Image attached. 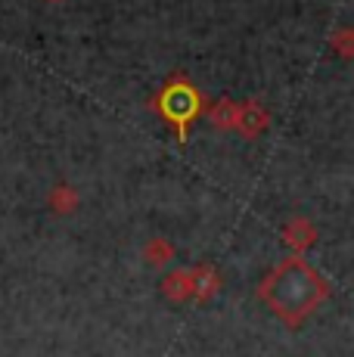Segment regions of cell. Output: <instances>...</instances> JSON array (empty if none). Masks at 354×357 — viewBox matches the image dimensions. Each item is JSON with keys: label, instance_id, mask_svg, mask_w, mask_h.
Wrapping results in <instances>:
<instances>
[{"label": "cell", "instance_id": "277c9868", "mask_svg": "<svg viewBox=\"0 0 354 357\" xmlns=\"http://www.w3.org/2000/svg\"><path fill=\"white\" fill-rule=\"evenodd\" d=\"M190 283H193V298H199V301L215 298L217 289H221V277H217V271L208 264L190 267Z\"/></svg>", "mask_w": 354, "mask_h": 357}, {"label": "cell", "instance_id": "5b68a950", "mask_svg": "<svg viewBox=\"0 0 354 357\" xmlns=\"http://www.w3.org/2000/svg\"><path fill=\"white\" fill-rule=\"evenodd\" d=\"M162 292L171 301H187L193 298V283H190V271H171L162 280Z\"/></svg>", "mask_w": 354, "mask_h": 357}, {"label": "cell", "instance_id": "52a82bcc", "mask_svg": "<svg viewBox=\"0 0 354 357\" xmlns=\"http://www.w3.org/2000/svg\"><path fill=\"white\" fill-rule=\"evenodd\" d=\"M171 255H174V249L168 239H149V245L143 249V258H146V264H153V267H165L168 261H171Z\"/></svg>", "mask_w": 354, "mask_h": 357}, {"label": "cell", "instance_id": "6da1fadb", "mask_svg": "<svg viewBox=\"0 0 354 357\" xmlns=\"http://www.w3.org/2000/svg\"><path fill=\"white\" fill-rule=\"evenodd\" d=\"M264 305L289 326H298L330 295V283L305 258H283L258 286Z\"/></svg>", "mask_w": 354, "mask_h": 357}, {"label": "cell", "instance_id": "8992f818", "mask_svg": "<svg viewBox=\"0 0 354 357\" xmlns=\"http://www.w3.org/2000/svg\"><path fill=\"white\" fill-rule=\"evenodd\" d=\"M236 125L246 130V134H258V130L268 125V112H264L261 106H252V102H249L246 109H240V112H236Z\"/></svg>", "mask_w": 354, "mask_h": 357}, {"label": "cell", "instance_id": "3957f363", "mask_svg": "<svg viewBox=\"0 0 354 357\" xmlns=\"http://www.w3.org/2000/svg\"><path fill=\"white\" fill-rule=\"evenodd\" d=\"M283 239L292 252H308L311 245L317 243V230H314V224L305 221V218H292L283 227Z\"/></svg>", "mask_w": 354, "mask_h": 357}, {"label": "cell", "instance_id": "ba28073f", "mask_svg": "<svg viewBox=\"0 0 354 357\" xmlns=\"http://www.w3.org/2000/svg\"><path fill=\"white\" fill-rule=\"evenodd\" d=\"M75 205H78V196H75L72 187H66V183L53 187V193H50V208L56 211V215H72Z\"/></svg>", "mask_w": 354, "mask_h": 357}, {"label": "cell", "instance_id": "7a4b0ae2", "mask_svg": "<svg viewBox=\"0 0 354 357\" xmlns=\"http://www.w3.org/2000/svg\"><path fill=\"white\" fill-rule=\"evenodd\" d=\"M155 106H159V112L177 128V134L187 137L190 125H193L202 112V97L193 84H187V81H171V84L162 87Z\"/></svg>", "mask_w": 354, "mask_h": 357}, {"label": "cell", "instance_id": "9c48e42d", "mask_svg": "<svg viewBox=\"0 0 354 357\" xmlns=\"http://www.w3.org/2000/svg\"><path fill=\"white\" fill-rule=\"evenodd\" d=\"M236 112H240V106H233V102H217L215 106V121L221 128H227V125H236Z\"/></svg>", "mask_w": 354, "mask_h": 357}]
</instances>
